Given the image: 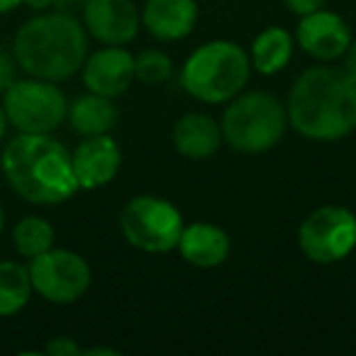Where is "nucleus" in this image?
Instances as JSON below:
<instances>
[{"instance_id": "nucleus-1", "label": "nucleus", "mask_w": 356, "mask_h": 356, "mask_svg": "<svg viewBox=\"0 0 356 356\" xmlns=\"http://www.w3.org/2000/svg\"><path fill=\"white\" fill-rule=\"evenodd\" d=\"M288 124L312 142H337L356 129V83L344 69L310 66L293 83L286 103Z\"/></svg>"}, {"instance_id": "nucleus-2", "label": "nucleus", "mask_w": 356, "mask_h": 356, "mask_svg": "<svg viewBox=\"0 0 356 356\" xmlns=\"http://www.w3.org/2000/svg\"><path fill=\"white\" fill-rule=\"evenodd\" d=\"M3 176L20 198L35 205H56L79 188L71 152L51 134L13 137L0 156Z\"/></svg>"}, {"instance_id": "nucleus-3", "label": "nucleus", "mask_w": 356, "mask_h": 356, "mask_svg": "<svg viewBox=\"0 0 356 356\" xmlns=\"http://www.w3.org/2000/svg\"><path fill=\"white\" fill-rule=\"evenodd\" d=\"M13 56L32 79L59 83L83 69L88 32L74 13H44L17 30Z\"/></svg>"}, {"instance_id": "nucleus-4", "label": "nucleus", "mask_w": 356, "mask_h": 356, "mask_svg": "<svg viewBox=\"0 0 356 356\" xmlns=\"http://www.w3.org/2000/svg\"><path fill=\"white\" fill-rule=\"evenodd\" d=\"M252 74L249 54L229 40H213L198 47L181 69V86L200 103H229L244 90Z\"/></svg>"}, {"instance_id": "nucleus-5", "label": "nucleus", "mask_w": 356, "mask_h": 356, "mask_svg": "<svg viewBox=\"0 0 356 356\" xmlns=\"http://www.w3.org/2000/svg\"><path fill=\"white\" fill-rule=\"evenodd\" d=\"M222 139L242 154H264L283 139L288 129L286 105L266 90L234 95L222 113Z\"/></svg>"}, {"instance_id": "nucleus-6", "label": "nucleus", "mask_w": 356, "mask_h": 356, "mask_svg": "<svg viewBox=\"0 0 356 356\" xmlns=\"http://www.w3.org/2000/svg\"><path fill=\"white\" fill-rule=\"evenodd\" d=\"M184 215L159 195H134L120 213L122 237L147 254H166L178 247L184 232Z\"/></svg>"}, {"instance_id": "nucleus-7", "label": "nucleus", "mask_w": 356, "mask_h": 356, "mask_svg": "<svg viewBox=\"0 0 356 356\" xmlns=\"http://www.w3.org/2000/svg\"><path fill=\"white\" fill-rule=\"evenodd\" d=\"M8 122L25 134H51L61 127L69 113V100L51 81H15L3 93Z\"/></svg>"}, {"instance_id": "nucleus-8", "label": "nucleus", "mask_w": 356, "mask_h": 356, "mask_svg": "<svg viewBox=\"0 0 356 356\" xmlns=\"http://www.w3.org/2000/svg\"><path fill=\"white\" fill-rule=\"evenodd\" d=\"M298 247L312 264H337L356 247V215L339 205H322L302 220Z\"/></svg>"}, {"instance_id": "nucleus-9", "label": "nucleus", "mask_w": 356, "mask_h": 356, "mask_svg": "<svg viewBox=\"0 0 356 356\" xmlns=\"http://www.w3.org/2000/svg\"><path fill=\"white\" fill-rule=\"evenodd\" d=\"M30 278L37 296L56 305H71L90 288V266L81 254L71 249H47L30 259Z\"/></svg>"}, {"instance_id": "nucleus-10", "label": "nucleus", "mask_w": 356, "mask_h": 356, "mask_svg": "<svg viewBox=\"0 0 356 356\" xmlns=\"http://www.w3.org/2000/svg\"><path fill=\"white\" fill-rule=\"evenodd\" d=\"M81 13L86 32L103 44H127L142 27V13L132 0H86Z\"/></svg>"}, {"instance_id": "nucleus-11", "label": "nucleus", "mask_w": 356, "mask_h": 356, "mask_svg": "<svg viewBox=\"0 0 356 356\" xmlns=\"http://www.w3.org/2000/svg\"><path fill=\"white\" fill-rule=\"evenodd\" d=\"M296 37L300 49L312 59L322 61V64L341 59L349 42L354 40L344 17L332 10H325V8L310 13V15H302Z\"/></svg>"}, {"instance_id": "nucleus-12", "label": "nucleus", "mask_w": 356, "mask_h": 356, "mask_svg": "<svg viewBox=\"0 0 356 356\" xmlns=\"http://www.w3.org/2000/svg\"><path fill=\"white\" fill-rule=\"evenodd\" d=\"M71 163H74L79 188L98 191L113 184L120 173L122 152L110 134H95V137H83L76 152H71Z\"/></svg>"}, {"instance_id": "nucleus-13", "label": "nucleus", "mask_w": 356, "mask_h": 356, "mask_svg": "<svg viewBox=\"0 0 356 356\" xmlns=\"http://www.w3.org/2000/svg\"><path fill=\"white\" fill-rule=\"evenodd\" d=\"M83 83L90 93L120 98L134 83V56L124 47L105 44L83 61Z\"/></svg>"}, {"instance_id": "nucleus-14", "label": "nucleus", "mask_w": 356, "mask_h": 356, "mask_svg": "<svg viewBox=\"0 0 356 356\" xmlns=\"http://www.w3.org/2000/svg\"><path fill=\"white\" fill-rule=\"evenodd\" d=\"M178 252L186 264L195 268H215L222 266L232 252L229 234L213 222H191L184 227L178 239Z\"/></svg>"}, {"instance_id": "nucleus-15", "label": "nucleus", "mask_w": 356, "mask_h": 356, "mask_svg": "<svg viewBox=\"0 0 356 356\" xmlns=\"http://www.w3.org/2000/svg\"><path fill=\"white\" fill-rule=\"evenodd\" d=\"M142 22L159 42H178L193 32L198 22L195 0H147Z\"/></svg>"}, {"instance_id": "nucleus-16", "label": "nucleus", "mask_w": 356, "mask_h": 356, "mask_svg": "<svg viewBox=\"0 0 356 356\" xmlns=\"http://www.w3.org/2000/svg\"><path fill=\"white\" fill-rule=\"evenodd\" d=\"M171 142L181 156L193 159H210L213 154H218V149L222 147V129L220 122H215L210 115L203 113H188L184 118H178L173 124Z\"/></svg>"}, {"instance_id": "nucleus-17", "label": "nucleus", "mask_w": 356, "mask_h": 356, "mask_svg": "<svg viewBox=\"0 0 356 356\" xmlns=\"http://www.w3.org/2000/svg\"><path fill=\"white\" fill-rule=\"evenodd\" d=\"M69 124L76 134L81 137H95V134H110L113 127L118 124V108H115L113 98H105L98 93H86L79 95L74 103H69Z\"/></svg>"}, {"instance_id": "nucleus-18", "label": "nucleus", "mask_w": 356, "mask_h": 356, "mask_svg": "<svg viewBox=\"0 0 356 356\" xmlns=\"http://www.w3.org/2000/svg\"><path fill=\"white\" fill-rule=\"evenodd\" d=\"M293 56V40L281 27H268L252 44V69L261 76H273L288 66Z\"/></svg>"}, {"instance_id": "nucleus-19", "label": "nucleus", "mask_w": 356, "mask_h": 356, "mask_svg": "<svg viewBox=\"0 0 356 356\" xmlns=\"http://www.w3.org/2000/svg\"><path fill=\"white\" fill-rule=\"evenodd\" d=\"M32 293L30 268L17 261H0V317L17 315L30 302Z\"/></svg>"}, {"instance_id": "nucleus-20", "label": "nucleus", "mask_w": 356, "mask_h": 356, "mask_svg": "<svg viewBox=\"0 0 356 356\" xmlns=\"http://www.w3.org/2000/svg\"><path fill=\"white\" fill-rule=\"evenodd\" d=\"M13 247L25 259H35L54 247V227L44 218L27 215L13 229Z\"/></svg>"}, {"instance_id": "nucleus-21", "label": "nucleus", "mask_w": 356, "mask_h": 356, "mask_svg": "<svg viewBox=\"0 0 356 356\" xmlns=\"http://www.w3.org/2000/svg\"><path fill=\"white\" fill-rule=\"evenodd\" d=\"M173 61L161 49H144L134 56V81L144 86H161L171 79Z\"/></svg>"}, {"instance_id": "nucleus-22", "label": "nucleus", "mask_w": 356, "mask_h": 356, "mask_svg": "<svg viewBox=\"0 0 356 356\" xmlns=\"http://www.w3.org/2000/svg\"><path fill=\"white\" fill-rule=\"evenodd\" d=\"M44 354H49V356H79V354H83V349H81L71 337H54V339L47 341Z\"/></svg>"}, {"instance_id": "nucleus-23", "label": "nucleus", "mask_w": 356, "mask_h": 356, "mask_svg": "<svg viewBox=\"0 0 356 356\" xmlns=\"http://www.w3.org/2000/svg\"><path fill=\"white\" fill-rule=\"evenodd\" d=\"M15 66H17L15 56L8 54V51L0 47V95L15 83Z\"/></svg>"}, {"instance_id": "nucleus-24", "label": "nucleus", "mask_w": 356, "mask_h": 356, "mask_svg": "<svg viewBox=\"0 0 356 356\" xmlns=\"http://www.w3.org/2000/svg\"><path fill=\"white\" fill-rule=\"evenodd\" d=\"M288 6V10L296 13V15H310V13L320 10V8H325L327 0H283Z\"/></svg>"}, {"instance_id": "nucleus-25", "label": "nucleus", "mask_w": 356, "mask_h": 356, "mask_svg": "<svg viewBox=\"0 0 356 356\" xmlns=\"http://www.w3.org/2000/svg\"><path fill=\"white\" fill-rule=\"evenodd\" d=\"M341 59H344V64H341L344 74L356 83V40L349 42V47H346V51L341 54Z\"/></svg>"}, {"instance_id": "nucleus-26", "label": "nucleus", "mask_w": 356, "mask_h": 356, "mask_svg": "<svg viewBox=\"0 0 356 356\" xmlns=\"http://www.w3.org/2000/svg\"><path fill=\"white\" fill-rule=\"evenodd\" d=\"M83 3H86V0H51V6H54L56 10H61V13L81 10V8H83Z\"/></svg>"}, {"instance_id": "nucleus-27", "label": "nucleus", "mask_w": 356, "mask_h": 356, "mask_svg": "<svg viewBox=\"0 0 356 356\" xmlns=\"http://www.w3.org/2000/svg\"><path fill=\"white\" fill-rule=\"evenodd\" d=\"M86 356H95V354H105V356H118V349H110V346H95V349H83Z\"/></svg>"}, {"instance_id": "nucleus-28", "label": "nucleus", "mask_w": 356, "mask_h": 356, "mask_svg": "<svg viewBox=\"0 0 356 356\" xmlns=\"http://www.w3.org/2000/svg\"><path fill=\"white\" fill-rule=\"evenodd\" d=\"M17 6H22V0H0V15H3V13L15 10Z\"/></svg>"}, {"instance_id": "nucleus-29", "label": "nucleus", "mask_w": 356, "mask_h": 356, "mask_svg": "<svg viewBox=\"0 0 356 356\" xmlns=\"http://www.w3.org/2000/svg\"><path fill=\"white\" fill-rule=\"evenodd\" d=\"M8 115H6V108H3V100H0V139L6 137V129H8Z\"/></svg>"}, {"instance_id": "nucleus-30", "label": "nucleus", "mask_w": 356, "mask_h": 356, "mask_svg": "<svg viewBox=\"0 0 356 356\" xmlns=\"http://www.w3.org/2000/svg\"><path fill=\"white\" fill-rule=\"evenodd\" d=\"M22 3H27V6L35 8V10H44V8L51 6V0H22Z\"/></svg>"}, {"instance_id": "nucleus-31", "label": "nucleus", "mask_w": 356, "mask_h": 356, "mask_svg": "<svg viewBox=\"0 0 356 356\" xmlns=\"http://www.w3.org/2000/svg\"><path fill=\"white\" fill-rule=\"evenodd\" d=\"M3 229H6V210L0 205V234H3Z\"/></svg>"}]
</instances>
